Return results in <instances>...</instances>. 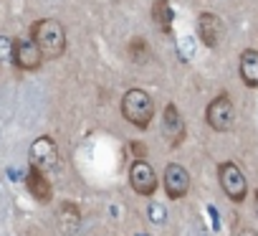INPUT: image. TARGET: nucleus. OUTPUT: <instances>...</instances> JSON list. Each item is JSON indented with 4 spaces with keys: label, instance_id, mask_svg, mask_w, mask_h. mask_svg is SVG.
<instances>
[{
    "label": "nucleus",
    "instance_id": "obj_1",
    "mask_svg": "<svg viewBox=\"0 0 258 236\" xmlns=\"http://www.w3.org/2000/svg\"><path fill=\"white\" fill-rule=\"evenodd\" d=\"M31 38L38 43L43 59H58L66 51V28L53 21V18H43L31 28Z\"/></svg>",
    "mask_w": 258,
    "mask_h": 236
},
{
    "label": "nucleus",
    "instance_id": "obj_2",
    "mask_svg": "<svg viewBox=\"0 0 258 236\" xmlns=\"http://www.w3.org/2000/svg\"><path fill=\"white\" fill-rule=\"evenodd\" d=\"M121 114L126 122H132L140 130H147L155 117V102L145 89H129L121 97Z\"/></svg>",
    "mask_w": 258,
    "mask_h": 236
},
{
    "label": "nucleus",
    "instance_id": "obj_3",
    "mask_svg": "<svg viewBox=\"0 0 258 236\" xmlns=\"http://www.w3.org/2000/svg\"><path fill=\"white\" fill-rule=\"evenodd\" d=\"M205 120H208V125H210L215 132H228V130H233V125H235V104H233V99H230L228 94L215 97V99L208 104Z\"/></svg>",
    "mask_w": 258,
    "mask_h": 236
},
{
    "label": "nucleus",
    "instance_id": "obj_4",
    "mask_svg": "<svg viewBox=\"0 0 258 236\" xmlns=\"http://www.w3.org/2000/svg\"><path fill=\"white\" fill-rule=\"evenodd\" d=\"M218 180H220V188L225 191V196L230 201L240 203L248 196V180H245L243 170L235 163H223L218 168Z\"/></svg>",
    "mask_w": 258,
    "mask_h": 236
},
{
    "label": "nucleus",
    "instance_id": "obj_5",
    "mask_svg": "<svg viewBox=\"0 0 258 236\" xmlns=\"http://www.w3.org/2000/svg\"><path fill=\"white\" fill-rule=\"evenodd\" d=\"M129 183H132L135 193L140 196H152L157 191V173L147 160H135L129 168Z\"/></svg>",
    "mask_w": 258,
    "mask_h": 236
},
{
    "label": "nucleus",
    "instance_id": "obj_6",
    "mask_svg": "<svg viewBox=\"0 0 258 236\" xmlns=\"http://www.w3.org/2000/svg\"><path fill=\"white\" fill-rule=\"evenodd\" d=\"M162 135L170 148H180L185 140V120L175 104H167L162 112Z\"/></svg>",
    "mask_w": 258,
    "mask_h": 236
},
{
    "label": "nucleus",
    "instance_id": "obj_7",
    "mask_svg": "<svg viewBox=\"0 0 258 236\" xmlns=\"http://www.w3.org/2000/svg\"><path fill=\"white\" fill-rule=\"evenodd\" d=\"M162 183H165V191L170 198H185L187 191H190V173L180 165V163H170L165 168V175H162Z\"/></svg>",
    "mask_w": 258,
    "mask_h": 236
},
{
    "label": "nucleus",
    "instance_id": "obj_8",
    "mask_svg": "<svg viewBox=\"0 0 258 236\" xmlns=\"http://www.w3.org/2000/svg\"><path fill=\"white\" fill-rule=\"evenodd\" d=\"M56 163H58L56 143L48 135L33 140V145H31V165L41 168V170H51V168H56Z\"/></svg>",
    "mask_w": 258,
    "mask_h": 236
},
{
    "label": "nucleus",
    "instance_id": "obj_9",
    "mask_svg": "<svg viewBox=\"0 0 258 236\" xmlns=\"http://www.w3.org/2000/svg\"><path fill=\"white\" fill-rule=\"evenodd\" d=\"M13 61H16L21 69H26V71H33V69H38V66H41V61H43V54H41V49H38V43H36L33 38H31V41H16Z\"/></svg>",
    "mask_w": 258,
    "mask_h": 236
},
{
    "label": "nucleus",
    "instance_id": "obj_10",
    "mask_svg": "<svg viewBox=\"0 0 258 236\" xmlns=\"http://www.w3.org/2000/svg\"><path fill=\"white\" fill-rule=\"evenodd\" d=\"M198 33H200V41L208 49H213L223 38V21L215 13H200V18H198Z\"/></svg>",
    "mask_w": 258,
    "mask_h": 236
},
{
    "label": "nucleus",
    "instance_id": "obj_11",
    "mask_svg": "<svg viewBox=\"0 0 258 236\" xmlns=\"http://www.w3.org/2000/svg\"><path fill=\"white\" fill-rule=\"evenodd\" d=\"M26 185H28V191H31V196L36 198V201H41V203H48L51 201V183H48V178L43 175V170L41 168H33L31 165V170H28V178H26Z\"/></svg>",
    "mask_w": 258,
    "mask_h": 236
},
{
    "label": "nucleus",
    "instance_id": "obj_12",
    "mask_svg": "<svg viewBox=\"0 0 258 236\" xmlns=\"http://www.w3.org/2000/svg\"><path fill=\"white\" fill-rule=\"evenodd\" d=\"M238 74H240L245 86H258V51L255 49H248L240 54Z\"/></svg>",
    "mask_w": 258,
    "mask_h": 236
},
{
    "label": "nucleus",
    "instance_id": "obj_13",
    "mask_svg": "<svg viewBox=\"0 0 258 236\" xmlns=\"http://www.w3.org/2000/svg\"><path fill=\"white\" fill-rule=\"evenodd\" d=\"M152 18L157 23V28H162L165 33L172 31V8L167 0H155V6H152Z\"/></svg>",
    "mask_w": 258,
    "mask_h": 236
},
{
    "label": "nucleus",
    "instance_id": "obj_14",
    "mask_svg": "<svg viewBox=\"0 0 258 236\" xmlns=\"http://www.w3.org/2000/svg\"><path fill=\"white\" fill-rule=\"evenodd\" d=\"M58 223H61L63 233H71V231L79 226V211H76L74 203H63V206L58 208Z\"/></svg>",
    "mask_w": 258,
    "mask_h": 236
},
{
    "label": "nucleus",
    "instance_id": "obj_15",
    "mask_svg": "<svg viewBox=\"0 0 258 236\" xmlns=\"http://www.w3.org/2000/svg\"><path fill=\"white\" fill-rule=\"evenodd\" d=\"M150 56V49H147V41L145 38H132L129 41V59L135 64H145Z\"/></svg>",
    "mask_w": 258,
    "mask_h": 236
},
{
    "label": "nucleus",
    "instance_id": "obj_16",
    "mask_svg": "<svg viewBox=\"0 0 258 236\" xmlns=\"http://www.w3.org/2000/svg\"><path fill=\"white\" fill-rule=\"evenodd\" d=\"M13 51H16V41L0 36V61H11L13 59Z\"/></svg>",
    "mask_w": 258,
    "mask_h": 236
},
{
    "label": "nucleus",
    "instance_id": "obj_17",
    "mask_svg": "<svg viewBox=\"0 0 258 236\" xmlns=\"http://www.w3.org/2000/svg\"><path fill=\"white\" fill-rule=\"evenodd\" d=\"M132 145V153L137 155L135 160H145V155H147V148H145V143H129Z\"/></svg>",
    "mask_w": 258,
    "mask_h": 236
},
{
    "label": "nucleus",
    "instance_id": "obj_18",
    "mask_svg": "<svg viewBox=\"0 0 258 236\" xmlns=\"http://www.w3.org/2000/svg\"><path fill=\"white\" fill-rule=\"evenodd\" d=\"M235 236H258V233H255L253 228H238V231H235Z\"/></svg>",
    "mask_w": 258,
    "mask_h": 236
}]
</instances>
